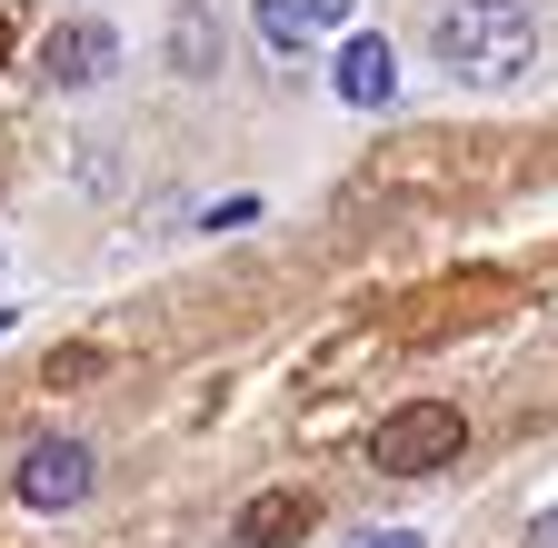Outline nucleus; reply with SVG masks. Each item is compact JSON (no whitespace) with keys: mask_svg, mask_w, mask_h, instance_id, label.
<instances>
[{"mask_svg":"<svg viewBox=\"0 0 558 548\" xmlns=\"http://www.w3.org/2000/svg\"><path fill=\"white\" fill-rule=\"evenodd\" d=\"M429 40L449 60V81H469V90H499V81H519L538 60V31H529L519 0H449Z\"/></svg>","mask_w":558,"mask_h":548,"instance_id":"nucleus-1","label":"nucleus"},{"mask_svg":"<svg viewBox=\"0 0 558 548\" xmlns=\"http://www.w3.org/2000/svg\"><path fill=\"white\" fill-rule=\"evenodd\" d=\"M459 449H469V419H459L449 399H409V409H389V419L369 429V468L379 478H429Z\"/></svg>","mask_w":558,"mask_h":548,"instance_id":"nucleus-2","label":"nucleus"},{"mask_svg":"<svg viewBox=\"0 0 558 548\" xmlns=\"http://www.w3.org/2000/svg\"><path fill=\"white\" fill-rule=\"evenodd\" d=\"M90 478H100V459H90L81 439H40V449H21L11 489H21V509H81Z\"/></svg>","mask_w":558,"mask_h":548,"instance_id":"nucleus-3","label":"nucleus"},{"mask_svg":"<svg viewBox=\"0 0 558 548\" xmlns=\"http://www.w3.org/2000/svg\"><path fill=\"white\" fill-rule=\"evenodd\" d=\"M110 60H120L110 21H60V31L40 40V81H50V90H90V81H110Z\"/></svg>","mask_w":558,"mask_h":548,"instance_id":"nucleus-4","label":"nucleus"},{"mask_svg":"<svg viewBox=\"0 0 558 548\" xmlns=\"http://www.w3.org/2000/svg\"><path fill=\"white\" fill-rule=\"evenodd\" d=\"M310 528H319V499H310V489H259V499L230 519L240 548H300Z\"/></svg>","mask_w":558,"mask_h":548,"instance_id":"nucleus-5","label":"nucleus"},{"mask_svg":"<svg viewBox=\"0 0 558 548\" xmlns=\"http://www.w3.org/2000/svg\"><path fill=\"white\" fill-rule=\"evenodd\" d=\"M389 90H399V50H389L379 31L339 40V100H349V110H379Z\"/></svg>","mask_w":558,"mask_h":548,"instance_id":"nucleus-6","label":"nucleus"},{"mask_svg":"<svg viewBox=\"0 0 558 548\" xmlns=\"http://www.w3.org/2000/svg\"><path fill=\"white\" fill-rule=\"evenodd\" d=\"M360 0H259V40L269 50H310L319 31H339Z\"/></svg>","mask_w":558,"mask_h":548,"instance_id":"nucleus-7","label":"nucleus"},{"mask_svg":"<svg viewBox=\"0 0 558 548\" xmlns=\"http://www.w3.org/2000/svg\"><path fill=\"white\" fill-rule=\"evenodd\" d=\"M170 71L180 81H209V71H220V11H209V0L170 11Z\"/></svg>","mask_w":558,"mask_h":548,"instance_id":"nucleus-8","label":"nucleus"},{"mask_svg":"<svg viewBox=\"0 0 558 548\" xmlns=\"http://www.w3.org/2000/svg\"><path fill=\"white\" fill-rule=\"evenodd\" d=\"M519 548H558V509H538V519H529V538H519Z\"/></svg>","mask_w":558,"mask_h":548,"instance_id":"nucleus-9","label":"nucleus"},{"mask_svg":"<svg viewBox=\"0 0 558 548\" xmlns=\"http://www.w3.org/2000/svg\"><path fill=\"white\" fill-rule=\"evenodd\" d=\"M369 548H418V538H409V528H379V538H369Z\"/></svg>","mask_w":558,"mask_h":548,"instance_id":"nucleus-10","label":"nucleus"},{"mask_svg":"<svg viewBox=\"0 0 558 548\" xmlns=\"http://www.w3.org/2000/svg\"><path fill=\"white\" fill-rule=\"evenodd\" d=\"M0 60H11V11H0Z\"/></svg>","mask_w":558,"mask_h":548,"instance_id":"nucleus-11","label":"nucleus"},{"mask_svg":"<svg viewBox=\"0 0 558 548\" xmlns=\"http://www.w3.org/2000/svg\"><path fill=\"white\" fill-rule=\"evenodd\" d=\"M0 329H11V309H0Z\"/></svg>","mask_w":558,"mask_h":548,"instance_id":"nucleus-12","label":"nucleus"}]
</instances>
